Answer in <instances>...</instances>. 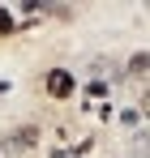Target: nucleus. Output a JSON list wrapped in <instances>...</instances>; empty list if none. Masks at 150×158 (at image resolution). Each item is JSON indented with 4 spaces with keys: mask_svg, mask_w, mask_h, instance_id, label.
<instances>
[{
    "mask_svg": "<svg viewBox=\"0 0 150 158\" xmlns=\"http://www.w3.org/2000/svg\"><path fill=\"white\" fill-rule=\"evenodd\" d=\"M73 90H77V77L69 69H47V73H43V94H47V98L64 103V98H73Z\"/></svg>",
    "mask_w": 150,
    "mask_h": 158,
    "instance_id": "1",
    "label": "nucleus"
},
{
    "mask_svg": "<svg viewBox=\"0 0 150 158\" xmlns=\"http://www.w3.org/2000/svg\"><path fill=\"white\" fill-rule=\"evenodd\" d=\"M129 77H133V85H137V90L146 85V56H142V52L133 56V64H129Z\"/></svg>",
    "mask_w": 150,
    "mask_h": 158,
    "instance_id": "2",
    "label": "nucleus"
},
{
    "mask_svg": "<svg viewBox=\"0 0 150 158\" xmlns=\"http://www.w3.org/2000/svg\"><path fill=\"white\" fill-rule=\"evenodd\" d=\"M9 34H17V17L0 4V39H9Z\"/></svg>",
    "mask_w": 150,
    "mask_h": 158,
    "instance_id": "3",
    "label": "nucleus"
}]
</instances>
